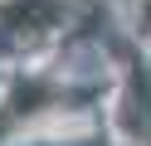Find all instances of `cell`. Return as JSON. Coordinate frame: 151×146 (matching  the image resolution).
Instances as JSON below:
<instances>
[{
  "label": "cell",
  "instance_id": "obj_1",
  "mask_svg": "<svg viewBox=\"0 0 151 146\" xmlns=\"http://www.w3.org/2000/svg\"><path fill=\"white\" fill-rule=\"evenodd\" d=\"M137 29H146V34H151V0H141V10H137Z\"/></svg>",
  "mask_w": 151,
  "mask_h": 146
}]
</instances>
